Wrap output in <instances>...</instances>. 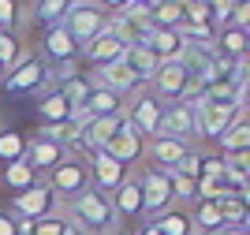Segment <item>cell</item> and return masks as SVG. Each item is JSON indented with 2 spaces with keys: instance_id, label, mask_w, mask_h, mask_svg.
Wrapping results in <instances>:
<instances>
[{
  "instance_id": "1",
  "label": "cell",
  "mask_w": 250,
  "mask_h": 235,
  "mask_svg": "<svg viewBox=\"0 0 250 235\" xmlns=\"http://www.w3.org/2000/svg\"><path fill=\"white\" fill-rule=\"evenodd\" d=\"M63 216H67L79 232H86V235H116L120 232L116 213H112V202H108L104 194H97L94 187L83 191L79 198H71V202H63Z\"/></svg>"
},
{
  "instance_id": "2",
  "label": "cell",
  "mask_w": 250,
  "mask_h": 235,
  "mask_svg": "<svg viewBox=\"0 0 250 235\" xmlns=\"http://www.w3.org/2000/svg\"><path fill=\"white\" fill-rule=\"evenodd\" d=\"M135 175H138V187H142V220H153V216L168 213L176 205L168 168H138Z\"/></svg>"
},
{
  "instance_id": "3",
  "label": "cell",
  "mask_w": 250,
  "mask_h": 235,
  "mask_svg": "<svg viewBox=\"0 0 250 235\" xmlns=\"http://www.w3.org/2000/svg\"><path fill=\"white\" fill-rule=\"evenodd\" d=\"M60 26L71 34V41L83 49V45H90L101 30H108V15L97 8L94 0H75L71 8H67V15L60 19Z\"/></svg>"
},
{
  "instance_id": "4",
  "label": "cell",
  "mask_w": 250,
  "mask_h": 235,
  "mask_svg": "<svg viewBox=\"0 0 250 235\" xmlns=\"http://www.w3.org/2000/svg\"><path fill=\"white\" fill-rule=\"evenodd\" d=\"M60 209H63V202L49 191L45 179H38L34 187H26L19 194H11V202H8V213L19 216V220H42V216H52Z\"/></svg>"
},
{
  "instance_id": "5",
  "label": "cell",
  "mask_w": 250,
  "mask_h": 235,
  "mask_svg": "<svg viewBox=\"0 0 250 235\" xmlns=\"http://www.w3.org/2000/svg\"><path fill=\"white\" fill-rule=\"evenodd\" d=\"M45 183H49V191L60 198V202L79 198L83 191H90V168H86V157H63V161L45 175Z\"/></svg>"
},
{
  "instance_id": "6",
  "label": "cell",
  "mask_w": 250,
  "mask_h": 235,
  "mask_svg": "<svg viewBox=\"0 0 250 235\" xmlns=\"http://www.w3.org/2000/svg\"><path fill=\"white\" fill-rule=\"evenodd\" d=\"M153 82V97L165 105H176V101H187L190 93H194V82L190 75L183 71V64L179 60H168V64H157V71L149 75Z\"/></svg>"
},
{
  "instance_id": "7",
  "label": "cell",
  "mask_w": 250,
  "mask_h": 235,
  "mask_svg": "<svg viewBox=\"0 0 250 235\" xmlns=\"http://www.w3.org/2000/svg\"><path fill=\"white\" fill-rule=\"evenodd\" d=\"M108 202H112V213H116L120 232H135V228L142 224V187H138V175L135 172H131L124 183L108 194Z\"/></svg>"
},
{
  "instance_id": "8",
  "label": "cell",
  "mask_w": 250,
  "mask_h": 235,
  "mask_svg": "<svg viewBox=\"0 0 250 235\" xmlns=\"http://www.w3.org/2000/svg\"><path fill=\"white\" fill-rule=\"evenodd\" d=\"M42 60L52 64L56 71H63V79H71L75 67H79V45L71 41V34L63 30V26H49L42 38Z\"/></svg>"
},
{
  "instance_id": "9",
  "label": "cell",
  "mask_w": 250,
  "mask_h": 235,
  "mask_svg": "<svg viewBox=\"0 0 250 235\" xmlns=\"http://www.w3.org/2000/svg\"><path fill=\"white\" fill-rule=\"evenodd\" d=\"M161 116H165V101H157L153 93H142V90L131 97V105H124V120L131 123L146 142H149V138H157Z\"/></svg>"
},
{
  "instance_id": "10",
  "label": "cell",
  "mask_w": 250,
  "mask_h": 235,
  "mask_svg": "<svg viewBox=\"0 0 250 235\" xmlns=\"http://www.w3.org/2000/svg\"><path fill=\"white\" fill-rule=\"evenodd\" d=\"M45 82H49V64L42 60V56H34V52H26L15 67L8 71V79H4V90L15 93V97H22V93H34L42 90Z\"/></svg>"
},
{
  "instance_id": "11",
  "label": "cell",
  "mask_w": 250,
  "mask_h": 235,
  "mask_svg": "<svg viewBox=\"0 0 250 235\" xmlns=\"http://www.w3.org/2000/svg\"><path fill=\"white\" fill-rule=\"evenodd\" d=\"M86 168H90V187H94L97 194H104V198L131 175V168H124V164L116 161V157H108L104 150H94V153L86 157Z\"/></svg>"
},
{
  "instance_id": "12",
  "label": "cell",
  "mask_w": 250,
  "mask_h": 235,
  "mask_svg": "<svg viewBox=\"0 0 250 235\" xmlns=\"http://www.w3.org/2000/svg\"><path fill=\"white\" fill-rule=\"evenodd\" d=\"M104 153L116 157L124 168H131V172H135L138 164L146 161V138H142V134H138L135 127L124 120V123H120V131H116V138L104 146Z\"/></svg>"
},
{
  "instance_id": "13",
  "label": "cell",
  "mask_w": 250,
  "mask_h": 235,
  "mask_svg": "<svg viewBox=\"0 0 250 235\" xmlns=\"http://www.w3.org/2000/svg\"><path fill=\"white\" fill-rule=\"evenodd\" d=\"M112 112H124V97H116L112 90H104V86L90 82V90H86L83 105L75 108L71 120H75V123H86V120H97V116H112Z\"/></svg>"
},
{
  "instance_id": "14",
  "label": "cell",
  "mask_w": 250,
  "mask_h": 235,
  "mask_svg": "<svg viewBox=\"0 0 250 235\" xmlns=\"http://www.w3.org/2000/svg\"><path fill=\"white\" fill-rule=\"evenodd\" d=\"M90 82H97V86H104V90H112L116 97H135L138 90H142V82L135 79V71L127 67L124 60H116V64H104V67H97L94 71V79Z\"/></svg>"
},
{
  "instance_id": "15",
  "label": "cell",
  "mask_w": 250,
  "mask_h": 235,
  "mask_svg": "<svg viewBox=\"0 0 250 235\" xmlns=\"http://www.w3.org/2000/svg\"><path fill=\"white\" fill-rule=\"evenodd\" d=\"M124 52H127V45L120 38H116L112 30H101L90 45H83L79 49V60H86L90 67H104V64H116V60H124Z\"/></svg>"
},
{
  "instance_id": "16",
  "label": "cell",
  "mask_w": 250,
  "mask_h": 235,
  "mask_svg": "<svg viewBox=\"0 0 250 235\" xmlns=\"http://www.w3.org/2000/svg\"><path fill=\"white\" fill-rule=\"evenodd\" d=\"M63 157H71L67 150H63V146L49 142V138H26V153H22V161L30 164V168L42 175V179H45V175H49L52 168L63 161Z\"/></svg>"
},
{
  "instance_id": "17",
  "label": "cell",
  "mask_w": 250,
  "mask_h": 235,
  "mask_svg": "<svg viewBox=\"0 0 250 235\" xmlns=\"http://www.w3.org/2000/svg\"><path fill=\"white\" fill-rule=\"evenodd\" d=\"M157 134L161 138H183V142H190L194 138V112H190V105L187 101L165 105V116H161Z\"/></svg>"
},
{
  "instance_id": "18",
  "label": "cell",
  "mask_w": 250,
  "mask_h": 235,
  "mask_svg": "<svg viewBox=\"0 0 250 235\" xmlns=\"http://www.w3.org/2000/svg\"><path fill=\"white\" fill-rule=\"evenodd\" d=\"M190 153V142H183V138H149L146 142V157L153 168H179V161Z\"/></svg>"
},
{
  "instance_id": "19",
  "label": "cell",
  "mask_w": 250,
  "mask_h": 235,
  "mask_svg": "<svg viewBox=\"0 0 250 235\" xmlns=\"http://www.w3.org/2000/svg\"><path fill=\"white\" fill-rule=\"evenodd\" d=\"M190 224H194V235H220L224 228H228L220 205L209 202V198H198V202L190 205Z\"/></svg>"
},
{
  "instance_id": "20",
  "label": "cell",
  "mask_w": 250,
  "mask_h": 235,
  "mask_svg": "<svg viewBox=\"0 0 250 235\" xmlns=\"http://www.w3.org/2000/svg\"><path fill=\"white\" fill-rule=\"evenodd\" d=\"M217 150H220V157L247 153L250 150V120H247V112H239L228 127H224V134L217 138Z\"/></svg>"
},
{
  "instance_id": "21",
  "label": "cell",
  "mask_w": 250,
  "mask_h": 235,
  "mask_svg": "<svg viewBox=\"0 0 250 235\" xmlns=\"http://www.w3.org/2000/svg\"><path fill=\"white\" fill-rule=\"evenodd\" d=\"M146 49L153 52L157 64H168V60H179V52L187 49V41H183L179 30H149Z\"/></svg>"
},
{
  "instance_id": "22",
  "label": "cell",
  "mask_w": 250,
  "mask_h": 235,
  "mask_svg": "<svg viewBox=\"0 0 250 235\" xmlns=\"http://www.w3.org/2000/svg\"><path fill=\"white\" fill-rule=\"evenodd\" d=\"M38 116H42V123H67L75 116L71 101L63 97L60 86H52V90L42 93V101H38Z\"/></svg>"
},
{
  "instance_id": "23",
  "label": "cell",
  "mask_w": 250,
  "mask_h": 235,
  "mask_svg": "<svg viewBox=\"0 0 250 235\" xmlns=\"http://www.w3.org/2000/svg\"><path fill=\"white\" fill-rule=\"evenodd\" d=\"M38 179H42V175L34 172L26 161H11V164H4V168H0V187H4V191H11V194H19V191L34 187Z\"/></svg>"
},
{
  "instance_id": "24",
  "label": "cell",
  "mask_w": 250,
  "mask_h": 235,
  "mask_svg": "<svg viewBox=\"0 0 250 235\" xmlns=\"http://www.w3.org/2000/svg\"><path fill=\"white\" fill-rule=\"evenodd\" d=\"M153 228L161 235H194V224H190V209H187V205H172L168 213L153 216Z\"/></svg>"
},
{
  "instance_id": "25",
  "label": "cell",
  "mask_w": 250,
  "mask_h": 235,
  "mask_svg": "<svg viewBox=\"0 0 250 235\" xmlns=\"http://www.w3.org/2000/svg\"><path fill=\"white\" fill-rule=\"evenodd\" d=\"M213 49L224 52V56H231V60H243L250 49V38L247 30H239V26H220V34L213 38Z\"/></svg>"
},
{
  "instance_id": "26",
  "label": "cell",
  "mask_w": 250,
  "mask_h": 235,
  "mask_svg": "<svg viewBox=\"0 0 250 235\" xmlns=\"http://www.w3.org/2000/svg\"><path fill=\"white\" fill-rule=\"evenodd\" d=\"M124 64L135 71V79L146 86L149 82V75L157 71V60H153V52L146 49V45H127V52H124Z\"/></svg>"
},
{
  "instance_id": "27",
  "label": "cell",
  "mask_w": 250,
  "mask_h": 235,
  "mask_svg": "<svg viewBox=\"0 0 250 235\" xmlns=\"http://www.w3.org/2000/svg\"><path fill=\"white\" fill-rule=\"evenodd\" d=\"M183 19V8H176L172 0H153L149 4V26L153 30H176Z\"/></svg>"
},
{
  "instance_id": "28",
  "label": "cell",
  "mask_w": 250,
  "mask_h": 235,
  "mask_svg": "<svg viewBox=\"0 0 250 235\" xmlns=\"http://www.w3.org/2000/svg\"><path fill=\"white\" fill-rule=\"evenodd\" d=\"M71 4L75 0H34V19L42 22L45 30H49V26H60V19L67 15Z\"/></svg>"
},
{
  "instance_id": "29",
  "label": "cell",
  "mask_w": 250,
  "mask_h": 235,
  "mask_svg": "<svg viewBox=\"0 0 250 235\" xmlns=\"http://www.w3.org/2000/svg\"><path fill=\"white\" fill-rule=\"evenodd\" d=\"M22 56H26V49H22L19 34L15 30H0V71H11Z\"/></svg>"
},
{
  "instance_id": "30",
  "label": "cell",
  "mask_w": 250,
  "mask_h": 235,
  "mask_svg": "<svg viewBox=\"0 0 250 235\" xmlns=\"http://www.w3.org/2000/svg\"><path fill=\"white\" fill-rule=\"evenodd\" d=\"M22 153H26V134L11 131V127H0V164L22 161Z\"/></svg>"
},
{
  "instance_id": "31",
  "label": "cell",
  "mask_w": 250,
  "mask_h": 235,
  "mask_svg": "<svg viewBox=\"0 0 250 235\" xmlns=\"http://www.w3.org/2000/svg\"><path fill=\"white\" fill-rule=\"evenodd\" d=\"M63 228H67V216L60 213H52V216H42V220H34V232L30 235H63Z\"/></svg>"
},
{
  "instance_id": "32",
  "label": "cell",
  "mask_w": 250,
  "mask_h": 235,
  "mask_svg": "<svg viewBox=\"0 0 250 235\" xmlns=\"http://www.w3.org/2000/svg\"><path fill=\"white\" fill-rule=\"evenodd\" d=\"M22 22V4L19 0H0V30H15Z\"/></svg>"
},
{
  "instance_id": "33",
  "label": "cell",
  "mask_w": 250,
  "mask_h": 235,
  "mask_svg": "<svg viewBox=\"0 0 250 235\" xmlns=\"http://www.w3.org/2000/svg\"><path fill=\"white\" fill-rule=\"evenodd\" d=\"M94 4L104 11V15H116V11H124V8H127V0H94Z\"/></svg>"
},
{
  "instance_id": "34",
  "label": "cell",
  "mask_w": 250,
  "mask_h": 235,
  "mask_svg": "<svg viewBox=\"0 0 250 235\" xmlns=\"http://www.w3.org/2000/svg\"><path fill=\"white\" fill-rule=\"evenodd\" d=\"M0 235H19V224L11 213H0Z\"/></svg>"
},
{
  "instance_id": "35",
  "label": "cell",
  "mask_w": 250,
  "mask_h": 235,
  "mask_svg": "<svg viewBox=\"0 0 250 235\" xmlns=\"http://www.w3.org/2000/svg\"><path fill=\"white\" fill-rule=\"evenodd\" d=\"M135 235H161V232L153 228V220H142V224L135 228Z\"/></svg>"
},
{
  "instance_id": "36",
  "label": "cell",
  "mask_w": 250,
  "mask_h": 235,
  "mask_svg": "<svg viewBox=\"0 0 250 235\" xmlns=\"http://www.w3.org/2000/svg\"><path fill=\"white\" fill-rule=\"evenodd\" d=\"M220 235H250V232H247V228H224Z\"/></svg>"
},
{
  "instance_id": "37",
  "label": "cell",
  "mask_w": 250,
  "mask_h": 235,
  "mask_svg": "<svg viewBox=\"0 0 250 235\" xmlns=\"http://www.w3.org/2000/svg\"><path fill=\"white\" fill-rule=\"evenodd\" d=\"M63 235H83V232H79V228H75L71 220H67V228H63Z\"/></svg>"
},
{
  "instance_id": "38",
  "label": "cell",
  "mask_w": 250,
  "mask_h": 235,
  "mask_svg": "<svg viewBox=\"0 0 250 235\" xmlns=\"http://www.w3.org/2000/svg\"><path fill=\"white\" fill-rule=\"evenodd\" d=\"M172 4H176V8H190V4H194V0H172Z\"/></svg>"
},
{
  "instance_id": "39",
  "label": "cell",
  "mask_w": 250,
  "mask_h": 235,
  "mask_svg": "<svg viewBox=\"0 0 250 235\" xmlns=\"http://www.w3.org/2000/svg\"><path fill=\"white\" fill-rule=\"evenodd\" d=\"M116 235H135V232H116Z\"/></svg>"
},
{
  "instance_id": "40",
  "label": "cell",
  "mask_w": 250,
  "mask_h": 235,
  "mask_svg": "<svg viewBox=\"0 0 250 235\" xmlns=\"http://www.w3.org/2000/svg\"><path fill=\"white\" fill-rule=\"evenodd\" d=\"M146 4H153V0H146Z\"/></svg>"
},
{
  "instance_id": "41",
  "label": "cell",
  "mask_w": 250,
  "mask_h": 235,
  "mask_svg": "<svg viewBox=\"0 0 250 235\" xmlns=\"http://www.w3.org/2000/svg\"><path fill=\"white\" fill-rule=\"evenodd\" d=\"M0 75H4V71H0Z\"/></svg>"
},
{
  "instance_id": "42",
  "label": "cell",
  "mask_w": 250,
  "mask_h": 235,
  "mask_svg": "<svg viewBox=\"0 0 250 235\" xmlns=\"http://www.w3.org/2000/svg\"><path fill=\"white\" fill-rule=\"evenodd\" d=\"M83 235H86V232H83Z\"/></svg>"
}]
</instances>
